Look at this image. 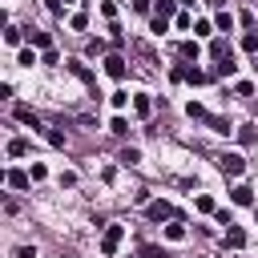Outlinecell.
<instances>
[{"label":"cell","instance_id":"1","mask_svg":"<svg viewBox=\"0 0 258 258\" xmlns=\"http://www.w3.org/2000/svg\"><path fill=\"white\" fill-rule=\"evenodd\" d=\"M121 238H125V226H109V230H105V238H101V254H105V258H113V254L121 250Z\"/></svg>","mask_w":258,"mask_h":258},{"label":"cell","instance_id":"2","mask_svg":"<svg viewBox=\"0 0 258 258\" xmlns=\"http://www.w3.org/2000/svg\"><path fill=\"white\" fill-rule=\"evenodd\" d=\"M218 165H222V173H230V177H242V169H246L242 153H222V157H218Z\"/></svg>","mask_w":258,"mask_h":258},{"label":"cell","instance_id":"3","mask_svg":"<svg viewBox=\"0 0 258 258\" xmlns=\"http://www.w3.org/2000/svg\"><path fill=\"white\" fill-rule=\"evenodd\" d=\"M105 73H109L113 81H125V73H129V69H125V56H117V52L105 56Z\"/></svg>","mask_w":258,"mask_h":258},{"label":"cell","instance_id":"4","mask_svg":"<svg viewBox=\"0 0 258 258\" xmlns=\"http://www.w3.org/2000/svg\"><path fill=\"white\" fill-rule=\"evenodd\" d=\"M210 56H214V60H234V52H230V44H226L222 36L210 40Z\"/></svg>","mask_w":258,"mask_h":258},{"label":"cell","instance_id":"5","mask_svg":"<svg viewBox=\"0 0 258 258\" xmlns=\"http://www.w3.org/2000/svg\"><path fill=\"white\" fill-rule=\"evenodd\" d=\"M153 222H165V218H173V206L169 202H149V210H145Z\"/></svg>","mask_w":258,"mask_h":258},{"label":"cell","instance_id":"6","mask_svg":"<svg viewBox=\"0 0 258 258\" xmlns=\"http://www.w3.org/2000/svg\"><path fill=\"white\" fill-rule=\"evenodd\" d=\"M226 246H230V250H242V246H246V230L230 226V230H226Z\"/></svg>","mask_w":258,"mask_h":258},{"label":"cell","instance_id":"7","mask_svg":"<svg viewBox=\"0 0 258 258\" xmlns=\"http://www.w3.org/2000/svg\"><path fill=\"white\" fill-rule=\"evenodd\" d=\"M69 73H73L77 81H85V85H93V73H89V69L81 64V60H69Z\"/></svg>","mask_w":258,"mask_h":258},{"label":"cell","instance_id":"8","mask_svg":"<svg viewBox=\"0 0 258 258\" xmlns=\"http://www.w3.org/2000/svg\"><path fill=\"white\" fill-rule=\"evenodd\" d=\"M133 109H137V117H149V113H153V101H149L145 93H137V97H133Z\"/></svg>","mask_w":258,"mask_h":258},{"label":"cell","instance_id":"9","mask_svg":"<svg viewBox=\"0 0 258 258\" xmlns=\"http://www.w3.org/2000/svg\"><path fill=\"white\" fill-rule=\"evenodd\" d=\"M16 121H24V125H32V129H40V121H36V113H32V109H24V105L16 109Z\"/></svg>","mask_w":258,"mask_h":258},{"label":"cell","instance_id":"10","mask_svg":"<svg viewBox=\"0 0 258 258\" xmlns=\"http://www.w3.org/2000/svg\"><path fill=\"white\" fill-rule=\"evenodd\" d=\"M8 185H12V189H24V185H28V173H20V169H8Z\"/></svg>","mask_w":258,"mask_h":258},{"label":"cell","instance_id":"11","mask_svg":"<svg viewBox=\"0 0 258 258\" xmlns=\"http://www.w3.org/2000/svg\"><path fill=\"white\" fill-rule=\"evenodd\" d=\"M234 202H238V206H250V202H254V189H250V185H238V189H234Z\"/></svg>","mask_w":258,"mask_h":258},{"label":"cell","instance_id":"12","mask_svg":"<svg viewBox=\"0 0 258 258\" xmlns=\"http://www.w3.org/2000/svg\"><path fill=\"white\" fill-rule=\"evenodd\" d=\"M234 69H238L234 60H218V64H214V77H234Z\"/></svg>","mask_w":258,"mask_h":258},{"label":"cell","instance_id":"13","mask_svg":"<svg viewBox=\"0 0 258 258\" xmlns=\"http://www.w3.org/2000/svg\"><path fill=\"white\" fill-rule=\"evenodd\" d=\"M165 238H169V242H181V238H185V226H181V222L165 226Z\"/></svg>","mask_w":258,"mask_h":258},{"label":"cell","instance_id":"14","mask_svg":"<svg viewBox=\"0 0 258 258\" xmlns=\"http://www.w3.org/2000/svg\"><path fill=\"white\" fill-rule=\"evenodd\" d=\"M153 8H157L153 16H165V20L173 16V0H153Z\"/></svg>","mask_w":258,"mask_h":258},{"label":"cell","instance_id":"15","mask_svg":"<svg viewBox=\"0 0 258 258\" xmlns=\"http://www.w3.org/2000/svg\"><path fill=\"white\" fill-rule=\"evenodd\" d=\"M28 36H32V44H36V48H48V44H52V36H48V32H36V28H32Z\"/></svg>","mask_w":258,"mask_h":258},{"label":"cell","instance_id":"16","mask_svg":"<svg viewBox=\"0 0 258 258\" xmlns=\"http://www.w3.org/2000/svg\"><path fill=\"white\" fill-rule=\"evenodd\" d=\"M238 137H242V145H254V141H258V133H254V125H242V129H238Z\"/></svg>","mask_w":258,"mask_h":258},{"label":"cell","instance_id":"17","mask_svg":"<svg viewBox=\"0 0 258 258\" xmlns=\"http://www.w3.org/2000/svg\"><path fill=\"white\" fill-rule=\"evenodd\" d=\"M214 24H218L222 32H230V28H234V16H230V12H218V20H214Z\"/></svg>","mask_w":258,"mask_h":258},{"label":"cell","instance_id":"18","mask_svg":"<svg viewBox=\"0 0 258 258\" xmlns=\"http://www.w3.org/2000/svg\"><path fill=\"white\" fill-rule=\"evenodd\" d=\"M242 48H246V52H258V32H246V36H242Z\"/></svg>","mask_w":258,"mask_h":258},{"label":"cell","instance_id":"19","mask_svg":"<svg viewBox=\"0 0 258 258\" xmlns=\"http://www.w3.org/2000/svg\"><path fill=\"white\" fill-rule=\"evenodd\" d=\"M109 129H113L117 137H125V133H129V121H125V117H113V125H109Z\"/></svg>","mask_w":258,"mask_h":258},{"label":"cell","instance_id":"20","mask_svg":"<svg viewBox=\"0 0 258 258\" xmlns=\"http://www.w3.org/2000/svg\"><path fill=\"white\" fill-rule=\"evenodd\" d=\"M121 161H125V165H137V161H141V153L129 145V149H121Z\"/></svg>","mask_w":258,"mask_h":258},{"label":"cell","instance_id":"21","mask_svg":"<svg viewBox=\"0 0 258 258\" xmlns=\"http://www.w3.org/2000/svg\"><path fill=\"white\" fill-rule=\"evenodd\" d=\"M141 258H169L161 246H141Z\"/></svg>","mask_w":258,"mask_h":258},{"label":"cell","instance_id":"22","mask_svg":"<svg viewBox=\"0 0 258 258\" xmlns=\"http://www.w3.org/2000/svg\"><path fill=\"white\" fill-rule=\"evenodd\" d=\"M69 24H73V28H77V32H81V28H85V24H89V16H85V12H73V16H69Z\"/></svg>","mask_w":258,"mask_h":258},{"label":"cell","instance_id":"23","mask_svg":"<svg viewBox=\"0 0 258 258\" xmlns=\"http://www.w3.org/2000/svg\"><path fill=\"white\" fill-rule=\"evenodd\" d=\"M189 117H194V121H210V113H206L202 105H194V101H189Z\"/></svg>","mask_w":258,"mask_h":258},{"label":"cell","instance_id":"24","mask_svg":"<svg viewBox=\"0 0 258 258\" xmlns=\"http://www.w3.org/2000/svg\"><path fill=\"white\" fill-rule=\"evenodd\" d=\"M198 210L210 214V210H214V198H210V194H198Z\"/></svg>","mask_w":258,"mask_h":258},{"label":"cell","instance_id":"25","mask_svg":"<svg viewBox=\"0 0 258 258\" xmlns=\"http://www.w3.org/2000/svg\"><path fill=\"white\" fill-rule=\"evenodd\" d=\"M4 44H20V28H4Z\"/></svg>","mask_w":258,"mask_h":258},{"label":"cell","instance_id":"26","mask_svg":"<svg viewBox=\"0 0 258 258\" xmlns=\"http://www.w3.org/2000/svg\"><path fill=\"white\" fill-rule=\"evenodd\" d=\"M24 149H28V145H24V141H20V137H16V141H8V153H12V157H20V153H24Z\"/></svg>","mask_w":258,"mask_h":258},{"label":"cell","instance_id":"27","mask_svg":"<svg viewBox=\"0 0 258 258\" xmlns=\"http://www.w3.org/2000/svg\"><path fill=\"white\" fill-rule=\"evenodd\" d=\"M133 8H137V12H149V8H153V0H133Z\"/></svg>","mask_w":258,"mask_h":258},{"label":"cell","instance_id":"28","mask_svg":"<svg viewBox=\"0 0 258 258\" xmlns=\"http://www.w3.org/2000/svg\"><path fill=\"white\" fill-rule=\"evenodd\" d=\"M44 4H48L52 12H64V4H69V0H44Z\"/></svg>","mask_w":258,"mask_h":258},{"label":"cell","instance_id":"29","mask_svg":"<svg viewBox=\"0 0 258 258\" xmlns=\"http://www.w3.org/2000/svg\"><path fill=\"white\" fill-rule=\"evenodd\" d=\"M16 258H36V250H32V246H24V250H20Z\"/></svg>","mask_w":258,"mask_h":258},{"label":"cell","instance_id":"30","mask_svg":"<svg viewBox=\"0 0 258 258\" xmlns=\"http://www.w3.org/2000/svg\"><path fill=\"white\" fill-rule=\"evenodd\" d=\"M210 8H218V12H226V0H210Z\"/></svg>","mask_w":258,"mask_h":258},{"label":"cell","instance_id":"31","mask_svg":"<svg viewBox=\"0 0 258 258\" xmlns=\"http://www.w3.org/2000/svg\"><path fill=\"white\" fill-rule=\"evenodd\" d=\"M254 218H258V214H254Z\"/></svg>","mask_w":258,"mask_h":258}]
</instances>
